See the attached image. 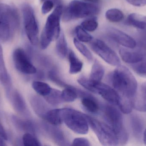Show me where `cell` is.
<instances>
[{"instance_id": "cell-1", "label": "cell", "mask_w": 146, "mask_h": 146, "mask_svg": "<svg viewBox=\"0 0 146 146\" xmlns=\"http://www.w3.org/2000/svg\"><path fill=\"white\" fill-rule=\"evenodd\" d=\"M111 82L120 97L119 109L124 114H129L134 109L135 98L138 89L135 77L128 68L120 65L113 72Z\"/></svg>"}, {"instance_id": "cell-2", "label": "cell", "mask_w": 146, "mask_h": 146, "mask_svg": "<svg viewBox=\"0 0 146 146\" xmlns=\"http://www.w3.org/2000/svg\"><path fill=\"white\" fill-rule=\"evenodd\" d=\"M20 26L19 13L14 7L0 3V40L10 41Z\"/></svg>"}, {"instance_id": "cell-3", "label": "cell", "mask_w": 146, "mask_h": 146, "mask_svg": "<svg viewBox=\"0 0 146 146\" xmlns=\"http://www.w3.org/2000/svg\"><path fill=\"white\" fill-rule=\"evenodd\" d=\"M63 13L62 5H57L49 15L40 38V45L42 49H47L50 43L57 39L61 33L60 19Z\"/></svg>"}, {"instance_id": "cell-4", "label": "cell", "mask_w": 146, "mask_h": 146, "mask_svg": "<svg viewBox=\"0 0 146 146\" xmlns=\"http://www.w3.org/2000/svg\"><path fill=\"white\" fill-rule=\"evenodd\" d=\"M100 12L99 7L96 4L83 1L73 0L62 13V19L65 21L94 16Z\"/></svg>"}, {"instance_id": "cell-5", "label": "cell", "mask_w": 146, "mask_h": 146, "mask_svg": "<svg viewBox=\"0 0 146 146\" xmlns=\"http://www.w3.org/2000/svg\"><path fill=\"white\" fill-rule=\"evenodd\" d=\"M62 123L76 133L86 135L89 130V124L86 115L70 108L60 109Z\"/></svg>"}, {"instance_id": "cell-6", "label": "cell", "mask_w": 146, "mask_h": 146, "mask_svg": "<svg viewBox=\"0 0 146 146\" xmlns=\"http://www.w3.org/2000/svg\"><path fill=\"white\" fill-rule=\"evenodd\" d=\"M115 105H107L105 108L104 115L109 126L118 137L119 144L124 145L127 142L128 134L125 128L121 111Z\"/></svg>"}, {"instance_id": "cell-7", "label": "cell", "mask_w": 146, "mask_h": 146, "mask_svg": "<svg viewBox=\"0 0 146 146\" xmlns=\"http://www.w3.org/2000/svg\"><path fill=\"white\" fill-rule=\"evenodd\" d=\"M77 81L87 90L101 96L110 104L118 106L120 97L114 88L100 81L95 82L85 78H80Z\"/></svg>"}, {"instance_id": "cell-8", "label": "cell", "mask_w": 146, "mask_h": 146, "mask_svg": "<svg viewBox=\"0 0 146 146\" xmlns=\"http://www.w3.org/2000/svg\"><path fill=\"white\" fill-rule=\"evenodd\" d=\"M86 116L89 126L102 145H118L119 141L118 137L113 129L107 123L100 121L86 115Z\"/></svg>"}, {"instance_id": "cell-9", "label": "cell", "mask_w": 146, "mask_h": 146, "mask_svg": "<svg viewBox=\"0 0 146 146\" xmlns=\"http://www.w3.org/2000/svg\"><path fill=\"white\" fill-rule=\"evenodd\" d=\"M136 38V45L132 49L122 47L119 54L123 61L131 64L140 61L146 56V31H141Z\"/></svg>"}, {"instance_id": "cell-10", "label": "cell", "mask_w": 146, "mask_h": 146, "mask_svg": "<svg viewBox=\"0 0 146 146\" xmlns=\"http://www.w3.org/2000/svg\"><path fill=\"white\" fill-rule=\"evenodd\" d=\"M22 12L27 36L32 44L37 45L38 42L39 30L34 10L31 5L25 3L22 6Z\"/></svg>"}, {"instance_id": "cell-11", "label": "cell", "mask_w": 146, "mask_h": 146, "mask_svg": "<svg viewBox=\"0 0 146 146\" xmlns=\"http://www.w3.org/2000/svg\"><path fill=\"white\" fill-rule=\"evenodd\" d=\"M91 48L100 57L108 64L118 67L121 64L117 54L104 41L97 39L92 42Z\"/></svg>"}, {"instance_id": "cell-12", "label": "cell", "mask_w": 146, "mask_h": 146, "mask_svg": "<svg viewBox=\"0 0 146 146\" xmlns=\"http://www.w3.org/2000/svg\"><path fill=\"white\" fill-rule=\"evenodd\" d=\"M13 57L15 66L20 72L25 74H34L36 73V67L23 49H16L13 53Z\"/></svg>"}, {"instance_id": "cell-13", "label": "cell", "mask_w": 146, "mask_h": 146, "mask_svg": "<svg viewBox=\"0 0 146 146\" xmlns=\"http://www.w3.org/2000/svg\"><path fill=\"white\" fill-rule=\"evenodd\" d=\"M107 36L111 40L125 48H134L136 41L132 37L122 31L114 27H108L106 30Z\"/></svg>"}, {"instance_id": "cell-14", "label": "cell", "mask_w": 146, "mask_h": 146, "mask_svg": "<svg viewBox=\"0 0 146 146\" xmlns=\"http://www.w3.org/2000/svg\"><path fill=\"white\" fill-rule=\"evenodd\" d=\"M134 109L141 112H146V85L145 84L137 90L134 102Z\"/></svg>"}, {"instance_id": "cell-15", "label": "cell", "mask_w": 146, "mask_h": 146, "mask_svg": "<svg viewBox=\"0 0 146 146\" xmlns=\"http://www.w3.org/2000/svg\"><path fill=\"white\" fill-rule=\"evenodd\" d=\"M127 22L130 25L146 31V16L137 13L129 15L127 19Z\"/></svg>"}, {"instance_id": "cell-16", "label": "cell", "mask_w": 146, "mask_h": 146, "mask_svg": "<svg viewBox=\"0 0 146 146\" xmlns=\"http://www.w3.org/2000/svg\"><path fill=\"white\" fill-rule=\"evenodd\" d=\"M68 59L70 63L69 72L70 74H75L81 71L83 63L72 51L71 50L69 52Z\"/></svg>"}, {"instance_id": "cell-17", "label": "cell", "mask_w": 146, "mask_h": 146, "mask_svg": "<svg viewBox=\"0 0 146 146\" xmlns=\"http://www.w3.org/2000/svg\"><path fill=\"white\" fill-rule=\"evenodd\" d=\"M56 50L59 57L61 58L66 57L68 51V47L66 37L63 32H61L60 36L57 39Z\"/></svg>"}, {"instance_id": "cell-18", "label": "cell", "mask_w": 146, "mask_h": 146, "mask_svg": "<svg viewBox=\"0 0 146 146\" xmlns=\"http://www.w3.org/2000/svg\"><path fill=\"white\" fill-rule=\"evenodd\" d=\"M0 82L5 86H9L10 79L3 58L2 48L0 44Z\"/></svg>"}, {"instance_id": "cell-19", "label": "cell", "mask_w": 146, "mask_h": 146, "mask_svg": "<svg viewBox=\"0 0 146 146\" xmlns=\"http://www.w3.org/2000/svg\"><path fill=\"white\" fill-rule=\"evenodd\" d=\"M104 74L103 66L98 61H95L92 67L89 79L95 82H100Z\"/></svg>"}, {"instance_id": "cell-20", "label": "cell", "mask_w": 146, "mask_h": 146, "mask_svg": "<svg viewBox=\"0 0 146 146\" xmlns=\"http://www.w3.org/2000/svg\"><path fill=\"white\" fill-rule=\"evenodd\" d=\"M12 103L15 109L18 112H23L26 109V105L20 93L15 91L12 94Z\"/></svg>"}, {"instance_id": "cell-21", "label": "cell", "mask_w": 146, "mask_h": 146, "mask_svg": "<svg viewBox=\"0 0 146 146\" xmlns=\"http://www.w3.org/2000/svg\"><path fill=\"white\" fill-rule=\"evenodd\" d=\"M44 117L46 121L52 125L57 126L62 123L60 109H55L49 111L45 114Z\"/></svg>"}, {"instance_id": "cell-22", "label": "cell", "mask_w": 146, "mask_h": 146, "mask_svg": "<svg viewBox=\"0 0 146 146\" xmlns=\"http://www.w3.org/2000/svg\"><path fill=\"white\" fill-rule=\"evenodd\" d=\"M32 87L36 92L44 97L48 96L52 89L49 85L42 81H34L33 83Z\"/></svg>"}, {"instance_id": "cell-23", "label": "cell", "mask_w": 146, "mask_h": 146, "mask_svg": "<svg viewBox=\"0 0 146 146\" xmlns=\"http://www.w3.org/2000/svg\"><path fill=\"white\" fill-rule=\"evenodd\" d=\"M106 18L112 22H118L121 21L124 18L123 13L120 9L113 8L109 9L105 14Z\"/></svg>"}, {"instance_id": "cell-24", "label": "cell", "mask_w": 146, "mask_h": 146, "mask_svg": "<svg viewBox=\"0 0 146 146\" xmlns=\"http://www.w3.org/2000/svg\"><path fill=\"white\" fill-rule=\"evenodd\" d=\"M82 104L89 112L96 113L98 111L99 107L97 102L89 97H85L82 99Z\"/></svg>"}, {"instance_id": "cell-25", "label": "cell", "mask_w": 146, "mask_h": 146, "mask_svg": "<svg viewBox=\"0 0 146 146\" xmlns=\"http://www.w3.org/2000/svg\"><path fill=\"white\" fill-rule=\"evenodd\" d=\"M76 34L77 39L79 41L83 43H88L91 42L93 39L92 37L81 26H77L76 27Z\"/></svg>"}, {"instance_id": "cell-26", "label": "cell", "mask_w": 146, "mask_h": 146, "mask_svg": "<svg viewBox=\"0 0 146 146\" xmlns=\"http://www.w3.org/2000/svg\"><path fill=\"white\" fill-rule=\"evenodd\" d=\"M61 97L63 101L70 103L74 102L76 99L77 95L74 88L67 87L61 92Z\"/></svg>"}, {"instance_id": "cell-27", "label": "cell", "mask_w": 146, "mask_h": 146, "mask_svg": "<svg viewBox=\"0 0 146 146\" xmlns=\"http://www.w3.org/2000/svg\"><path fill=\"white\" fill-rule=\"evenodd\" d=\"M49 103L57 105L63 102L61 97V92L56 89H52L50 93L44 97Z\"/></svg>"}, {"instance_id": "cell-28", "label": "cell", "mask_w": 146, "mask_h": 146, "mask_svg": "<svg viewBox=\"0 0 146 146\" xmlns=\"http://www.w3.org/2000/svg\"><path fill=\"white\" fill-rule=\"evenodd\" d=\"M74 43L75 46L79 52L81 53L88 61H92L93 57L91 51L88 49L87 47L78 40L77 39H74Z\"/></svg>"}, {"instance_id": "cell-29", "label": "cell", "mask_w": 146, "mask_h": 146, "mask_svg": "<svg viewBox=\"0 0 146 146\" xmlns=\"http://www.w3.org/2000/svg\"><path fill=\"white\" fill-rule=\"evenodd\" d=\"M130 66L135 73L146 77V56L140 61L130 64Z\"/></svg>"}, {"instance_id": "cell-30", "label": "cell", "mask_w": 146, "mask_h": 146, "mask_svg": "<svg viewBox=\"0 0 146 146\" xmlns=\"http://www.w3.org/2000/svg\"><path fill=\"white\" fill-rule=\"evenodd\" d=\"M81 26L85 30L89 32L95 31L98 26V23L96 17H91L82 22Z\"/></svg>"}, {"instance_id": "cell-31", "label": "cell", "mask_w": 146, "mask_h": 146, "mask_svg": "<svg viewBox=\"0 0 146 146\" xmlns=\"http://www.w3.org/2000/svg\"><path fill=\"white\" fill-rule=\"evenodd\" d=\"M23 144L25 146H40L39 141L31 134L26 133L22 138Z\"/></svg>"}, {"instance_id": "cell-32", "label": "cell", "mask_w": 146, "mask_h": 146, "mask_svg": "<svg viewBox=\"0 0 146 146\" xmlns=\"http://www.w3.org/2000/svg\"><path fill=\"white\" fill-rule=\"evenodd\" d=\"M132 123L133 129L136 135H139L143 130V124L140 119L137 117L133 116L132 117Z\"/></svg>"}, {"instance_id": "cell-33", "label": "cell", "mask_w": 146, "mask_h": 146, "mask_svg": "<svg viewBox=\"0 0 146 146\" xmlns=\"http://www.w3.org/2000/svg\"><path fill=\"white\" fill-rule=\"evenodd\" d=\"M54 4V2L51 1H46L43 2L41 9L42 13L45 15L49 13L53 9Z\"/></svg>"}, {"instance_id": "cell-34", "label": "cell", "mask_w": 146, "mask_h": 146, "mask_svg": "<svg viewBox=\"0 0 146 146\" xmlns=\"http://www.w3.org/2000/svg\"><path fill=\"white\" fill-rule=\"evenodd\" d=\"M72 145L90 146V142L87 139L84 138H77L73 141Z\"/></svg>"}, {"instance_id": "cell-35", "label": "cell", "mask_w": 146, "mask_h": 146, "mask_svg": "<svg viewBox=\"0 0 146 146\" xmlns=\"http://www.w3.org/2000/svg\"><path fill=\"white\" fill-rule=\"evenodd\" d=\"M129 3L136 7H143L146 5V0H127Z\"/></svg>"}, {"instance_id": "cell-36", "label": "cell", "mask_w": 146, "mask_h": 146, "mask_svg": "<svg viewBox=\"0 0 146 146\" xmlns=\"http://www.w3.org/2000/svg\"><path fill=\"white\" fill-rule=\"evenodd\" d=\"M0 136L4 140H7V135L0 121Z\"/></svg>"}, {"instance_id": "cell-37", "label": "cell", "mask_w": 146, "mask_h": 146, "mask_svg": "<svg viewBox=\"0 0 146 146\" xmlns=\"http://www.w3.org/2000/svg\"><path fill=\"white\" fill-rule=\"evenodd\" d=\"M82 1L89 3H93V4H97L100 2V0H82Z\"/></svg>"}, {"instance_id": "cell-38", "label": "cell", "mask_w": 146, "mask_h": 146, "mask_svg": "<svg viewBox=\"0 0 146 146\" xmlns=\"http://www.w3.org/2000/svg\"><path fill=\"white\" fill-rule=\"evenodd\" d=\"M42 2H44L46 1H51L54 2L55 4H57V5H62L61 1L60 0H41Z\"/></svg>"}, {"instance_id": "cell-39", "label": "cell", "mask_w": 146, "mask_h": 146, "mask_svg": "<svg viewBox=\"0 0 146 146\" xmlns=\"http://www.w3.org/2000/svg\"><path fill=\"white\" fill-rule=\"evenodd\" d=\"M3 139L0 136V146H6V145L4 143Z\"/></svg>"}, {"instance_id": "cell-40", "label": "cell", "mask_w": 146, "mask_h": 146, "mask_svg": "<svg viewBox=\"0 0 146 146\" xmlns=\"http://www.w3.org/2000/svg\"><path fill=\"white\" fill-rule=\"evenodd\" d=\"M144 142L145 145H146V129L144 133Z\"/></svg>"}, {"instance_id": "cell-41", "label": "cell", "mask_w": 146, "mask_h": 146, "mask_svg": "<svg viewBox=\"0 0 146 146\" xmlns=\"http://www.w3.org/2000/svg\"><path fill=\"white\" fill-rule=\"evenodd\" d=\"M145 85H146V83H145Z\"/></svg>"}]
</instances>
